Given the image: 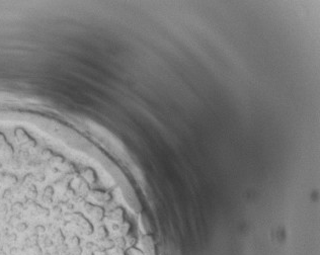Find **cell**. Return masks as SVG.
<instances>
[{
	"label": "cell",
	"instance_id": "obj_1",
	"mask_svg": "<svg viewBox=\"0 0 320 255\" xmlns=\"http://www.w3.org/2000/svg\"><path fill=\"white\" fill-rule=\"evenodd\" d=\"M112 219L117 222L123 223V220H124V212H123V209L121 208L116 209L112 214Z\"/></svg>",
	"mask_w": 320,
	"mask_h": 255
},
{
	"label": "cell",
	"instance_id": "obj_2",
	"mask_svg": "<svg viewBox=\"0 0 320 255\" xmlns=\"http://www.w3.org/2000/svg\"><path fill=\"white\" fill-rule=\"evenodd\" d=\"M108 235V229L104 226H100L98 229H97V237L99 238L100 241H102L104 239H107V237Z\"/></svg>",
	"mask_w": 320,
	"mask_h": 255
},
{
	"label": "cell",
	"instance_id": "obj_3",
	"mask_svg": "<svg viewBox=\"0 0 320 255\" xmlns=\"http://www.w3.org/2000/svg\"><path fill=\"white\" fill-rule=\"evenodd\" d=\"M130 228H131L130 223H128V222H123L122 224H121V226L119 227V231H120V233H121L122 236H125V235H127L128 233H129Z\"/></svg>",
	"mask_w": 320,
	"mask_h": 255
},
{
	"label": "cell",
	"instance_id": "obj_4",
	"mask_svg": "<svg viewBox=\"0 0 320 255\" xmlns=\"http://www.w3.org/2000/svg\"><path fill=\"white\" fill-rule=\"evenodd\" d=\"M100 245L102 246L104 250L113 249V248L116 246V245H115V242H113V240H112V239H108V238H107V239L102 240V244H100Z\"/></svg>",
	"mask_w": 320,
	"mask_h": 255
},
{
	"label": "cell",
	"instance_id": "obj_5",
	"mask_svg": "<svg viewBox=\"0 0 320 255\" xmlns=\"http://www.w3.org/2000/svg\"><path fill=\"white\" fill-rule=\"evenodd\" d=\"M113 242H115V245L119 248H124L126 246V239L123 236H118L113 239Z\"/></svg>",
	"mask_w": 320,
	"mask_h": 255
},
{
	"label": "cell",
	"instance_id": "obj_6",
	"mask_svg": "<svg viewBox=\"0 0 320 255\" xmlns=\"http://www.w3.org/2000/svg\"><path fill=\"white\" fill-rule=\"evenodd\" d=\"M70 252L72 253V255H81L82 252H83V249H82L79 245L73 246V248L70 249Z\"/></svg>",
	"mask_w": 320,
	"mask_h": 255
},
{
	"label": "cell",
	"instance_id": "obj_7",
	"mask_svg": "<svg viewBox=\"0 0 320 255\" xmlns=\"http://www.w3.org/2000/svg\"><path fill=\"white\" fill-rule=\"evenodd\" d=\"M70 243L73 246H77V245H79L80 240H79V238L77 236H73V237H71V239H70Z\"/></svg>",
	"mask_w": 320,
	"mask_h": 255
},
{
	"label": "cell",
	"instance_id": "obj_8",
	"mask_svg": "<svg viewBox=\"0 0 320 255\" xmlns=\"http://www.w3.org/2000/svg\"><path fill=\"white\" fill-rule=\"evenodd\" d=\"M115 255H126V254H125L124 249H123V248H119V247H117L116 251H115Z\"/></svg>",
	"mask_w": 320,
	"mask_h": 255
},
{
	"label": "cell",
	"instance_id": "obj_9",
	"mask_svg": "<svg viewBox=\"0 0 320 255\" xmlns=\"http://www.w3.org/2000/svg\"><path fill=\"white\" fill-rule=\"evenodd\" d=\"M128 242H129V245H130V246H133V245L136 243V239L134 238V237H130V238L128 239Z\"/></svg>",
	"mask_w": 320,
	"mask_h": 255
},
{
	"label": "cell",
	"instance_id": "obj_10",
	"mask_svg": "<svg viewBox=\"0 0 320 255\" xmlns=\"http://www.w3.org/2000/svg\"><path fill=\"white\" fill-rule=\"evenodd\" d=\"M83 255H93V252L90 251V250H86V252Z\"/></svg>",
	"mask_w": 320,
	"mask_h": 255
},
{
	"label": "cell",
	"instance_id": "obj_11",
	"mask_svg": "<svg viewBox=\"0 0 320 255\" xmlns=\"http://www.w3.org/2000/svg\"><path fill=\"white\" fill-rule=\"evenodd\" d=\"M103 255H108V254H103Z\"/></svg>",
	"mask_w": 320,
	"mask_h": 255
}]
</instances>
